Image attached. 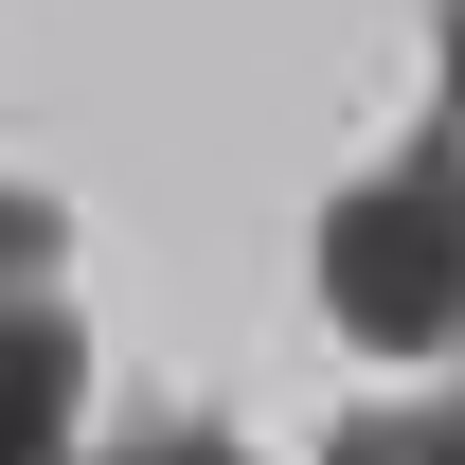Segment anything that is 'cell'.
Masks as SVG:
<instances>
[{
	"label": "cell",
	"mask_w": 465,
	"mask_h": 465,
	"mask_svg": "<svg viewBox=\"0 0 465 465\" xmlns=\"http://www.w3.org/2000/svg\"><path fill=\"white\" fill-rule=\"evenodd\" d=\"M322 322L376 358H465V162L448 143L322 197Z\"/></svg>",
	"instance_id": "1"
},
{
	"label": "cell",
	"mask_w": 465,
	"mask_h": 465,
	"mask_svg": "<svg viewBox=\"0 0 465 465\" xmlns=\"http://www.w3.org/2000/svg\"><path fill=\"white\" fill-rule=\"evenodd\" d=\"M72 394H90V341L54 304H0V465H72Z\"/></svg>",
	"instance_id": "2"
},
{
	"label": "cell",
	"mask_w": 465,
	"mask_h": 465,
	"mask_svg": "<svg viewBox=\"0 0 465 465\" xmlns=\"http://www.w3.org/2000/svg\"><path fill=\"white\" fill-rule=\"evenodd\" d=\"M322 465H465V376L448 394H394V411H341Z\"/></svg>",
	"instance_id": "3"
},
{
	"label": "cell",
	"mask_w": 465,
	"mask_h": 465,
	"mask_svg": "<svg viewBox=\"0 0 465 465\" xmlns=\"http://www.w3.org/2000/svg\"><path fill=\"white\" fill-rule=\"evenodd\" d=\"M108 465H251V448H232V430H179V411H162V430H125Z\"/></svg>",
	"instance_id": "4"
},
{
	"label": "cell",
	"mask_w": 465,
	"mask_h": 465,
	"mask_svg": "<svg viewBox=\"0 0 465 465\" xmlns=\"http://www.w3.org/2000/svg\"><path fill=\"white\" fill-rule=\"evenodd\" d=\"M430 36H448V125H430V143H448V162H465V0H448V18H430Z\"/></svg>",
	"instance_id": "5"
}]
</instances>
